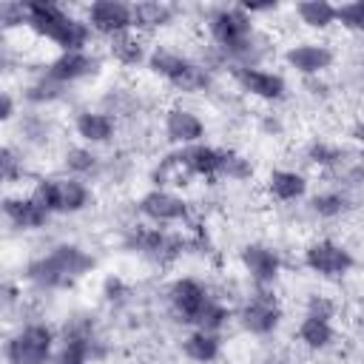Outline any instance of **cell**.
Listing matches in <instances>:
<instances>
[{"label":"cell","mask_w":364,"mask_h":364,"mask_svg":"<svg viewBox=\"0 0 364 364\" xmlns=\"http://www.w3.org/2000/svg\"><path fill=\"white\" fill-rule=\"evenodd\" d=\"M97 71H100V60L88 48L85 51H60L46 65V77L51 82H57V85H68V82L85 80V77H91Z\"/></svg>","instance_id":"obj_12"},{"label":"cell","mask_w":364,"mask_h":364,"mask_svg":"<svg viewBox=\"0 0 364 364\" xmlns=\"http://www.w3.org/2000/svg\"><path fill=\"white\" fill-rule=\"evenodd\" d=\"M182 353H185L191 361H196V364H210V361H216L219 353H222V338H219V333H208V330L193 327V330L182 338Z\"/></svg>","instance_id":"obj_22"},{"label":"cell","mask_w":364,"mask_h":364,"mask_svg":"<svg viewBox=\"0 0 364 364\" xmlns=\"http://www.w3.org/2000/svg\"><path fill=\"white\" fill-rule=\"evenodd\" d=\"M176 159H179V165L185 168L188 176L216 179L219 176V165H222V148H213L208 142H196V145L179 148Z\"/></svg>","instance_id":"obj_18"},{"label":"cell","mask_w":364,"mask_h":364,"mask_svg":"<svg viewBox=\"0 0 364 364\" xmlns=\"http://www.w3.org/2000/svg\"><path fill=\"white\" fill-rule=\"evenodd\" d=\"M267 191L276 202H296L307 193V176L290 168H276L267 176Z\"/></svg>","instance_id":"obj_20"},{"label":"cell","mask_w":364,"mask_h":364,"mask_svg":"<svg viewBox=\"0 0 364 364\" xmlns=\"http://www.w3.org/2000/svg\"><path fill=\"white\" fill-rule=\"evenodd\" d=\"M11 117H14V97L6 91V94H3V100H0V119H3V122H9Z\"/></svg>","instance_id":"obj_38"},{"label":"cell","mask_w":364,"mask_h":364,"mask_svg":"<svg viewBox=\"0 0 364 364\" xmlns=\"http://www.w3.org/2000/svg\"><path fill=\"white\" fill-rule=\"evenodd\" d=\"M162 125H165V136L179 148H188V145H196L205 139V122L191 108H179V105L171 108L165 114Z\"/></svg>","instance_id":"obj_17"},{"label":"cell","mask_w":364,"mask_h":364,"mask_svg":"<svg viewBox=\"0 0 364 364\" xmlns=\"http://www.w3.org/2000/svg\"><path fill=\"white\" fill-rule=\"evenodd\" d=\"M353 136H355V139H358V142L364 145V122H358V125L353 128Z\"/></svg>","instance_id":"obj_40"},{"label":"cell","mask_w":364,"mask_h":364,"mask_svg":"<svg viewBox=\"0 0 364 364\" xmlns=\"http://www.w3.org/2000/svg\"><path fill=\"white\" fill-rule=\"evenodd\" d=\"M284 63L304 77H316L333 65V48L324 43H296L284 51Z\"/></svg>","instance_id":"obj_16"},{"label":"cell","mask_w":364,"mask_h":364,"mask_svg":"<svg viewBox=\"0 0 364 364\" xmlns=\"http://www.w3.org/2000/svg\"><path fill=\"white\" fill-rule=\"evenodd\" d=\"M307 316L333 318V316H336V304H333L327 296H310V299H307Z\"/></svg>","instance_id":"obj_37"},{"label":"cell","mask_w":364,"mask_h":364,"mask_svg":"<svg viewBox=\"0 0 364 364\" xmlns=\"http://www.w3.org/2000/svg\"><path fill=\"white\" fill-rule=\"evenodd\" d=\"M3 216H6V222L11 225V228H17V230H37V228H43L48 219H51V213L28 193V196H23V193H14V196H6L3 199Z\"/></svg>","instance_id":"obj_15"},{"label":"cell","mask_w":364,"mask_h":364,"mask_svg":"<svg viewBox=\"0 0 364 364\" xmlns=\"http://www.w3.org/2000/svg\"><path fill=\"white\" fill-rule=\"evenodd\" d=\"M108 43H111L108 51H111V57H114L119 65H139V63H148V54H151V51H145V43H142L139 34L125 31V34L111 37Z\"/></svg>","instance_id":"obj_25"},{"label":"cell","mask_w":364,"mask_h":364,"mask_svg":"<svg viewBox=\"0 0 364 364\" xmlns=\"http://www.w3.org/2000/svg\"><path fill=\"white\" fill-rule=\"evenodd\" d=\"M304 264H307V270H313L324 279H341L355 267V259L344 245H338L333 239H318V242L307 245Z\"/></svg>","instance_id":"obj_7"},{"label":"cell","mask_w":364,"mask_h":364,"mask_svg":"<svg viewBox=\"0 0 364 364\" xmlns=\"http://www.w3.org/2000/svg\"><path fill=\"white\" fill-rule=\"evenodd\" d=\"M148 68L156 77H162L165 82H171L176 91H182V94L205 91L208 82H210L205 65H199L191 57H185V54H179L173 48H165V46H156L148 54Z\"/></svg>","instance_id":"obj_4"},{"label":"cell","mask_w":364,"mask_h":364,"mask_svg":"<svg viewBox=\"0 0 364 364\" xmlns=\"http://www.w3.org/2000/svg\"><path fill=\"white\" fill-rule=\"evenodd\" d=\"M134 11V31H151V28H162L173 20V6L159 3V0H142V3H131Z\"/></svg>","instance_id":"obj_24"},{"label":"cell","mask_w":364,"mask_h":364,"mask_svg":"<svg viewBox=\"0 0 364 364\" xmlns=\"http://www.w3.org/2000/svg\"><path fill=\"white\" fill-rule=\"evenodd\" d=\"M219 176L225 179H233V182H245L253 176V165L247 156H242L239 151H230V148H222V165H219Z\"/></svg>","instance_id":"obj_30"},{"label":"cell","mask_w":364,"mask_h":364,"mask_svg":"<svg viewBox=\"0 0 364 364\" xmlns=\"http://www.w3.org/2000/svg\"><path fill=\"white\" fill-rule=\"evenodd\" d=\"M63 165H65L68 176L85 179V176H91V173L97 171V165H100V156H97V154L88 148V145H74V148H68V151H65V156H63Z\"/></svg>","instance_id":"obj_29"},{"label":"cell","mask_w":364,"mask_h":364,"mask_svg":"<svg viewBox=\"0 0 364 364\" xmlns=\"http://www.w3.org/2000/svg\"><path fill=\"white\" fill-rule=\"evenodd\" d=\"M233 77H236V82H239L242 91H247L250 97L267 100V102H279L287 94L284 77L276 74V71H267L262 65H236Z\"/></svg>","instance_id":"obj_13"},{"label":"cell","mask_w":364,"mask_h":364,"mask_svg":"<svg viewBox=\"0 0 364 364\" xmlns=\"http://www.w3.org/2000/svg\"><path fill=\"white\" fill-rule=\"evenodd\" d=\"M136 210L154 225H176L188 219V202L168 188H151L148 193H142Z\"/></svg>","instance_id":"obj_9"},{"label":"cell","mask_w":364,"mask_h":364,"mask_svg":"<svg viewBox=\"0 0 364 364\" xmlns=\"http://www.w3.org/2000/svg\"><path fill=\"white\" fill-rule=\"evenodd\" d=\"M0 173H3L6 182L23 179V159L17 156V151H14L11 145H6V148L0 151Z\"/></svg>","instance_id":"obj_34"},{"label":"cell","mask_w":364,"mask_h":364,"mask_svg":"<svg viewBox=\"0 0 364 364\" xmlns=\"http://www.w3.org/2000/svg\"><path fill=\"white\" fill-rule=\"evenodd\" d=\"M88 358H91V333L74 327L71 333L65 330V338L54 350L51 364H88Z\"/></svg>","instance_id":"obj_23"},{"label":"cell","mask_w":364,"mask_h":364,"mask_svg":"<svg viewBox=\"0 0 364 364\" xmlns=\"http://www.w3.org/2000/svg\"><path fill=\"white\" fill-rule=\"evenodd\" d=\"M54 330L48 324L31 321L20 327L14 336H9L3 355L6 364H51L54 358Z\"/></svg>","instance_id":"obj_6"},{"label":"cell","mask_w":364,"mask_h":364,"mask_svg":"<svg viewBox=\"0 0 364 364\" xmlns=\"http://www.w3.org/2000/svg\"><path fill=\"white\" fill-rule=\"evenodd\" d=\"M168 299H171V307H173V313H176L179 321H185V324H196L199 313L205 310V304H208L213 296L208 293V287H205L199 279L182 276V279H176V282L171 284Z\"/></svg>","instance_id":"obj_11"},{"label":"cell","mask_w":364,"mask_h":364,"mask_svg":"<svg viewBox=\"0 0 364 364\" xmlns=\"http://www.w3.org/2000/svg\"><path fill=\"white\" fill-rule=\"evenodd\" d=\"M239 259H242V267L247 270V276H250L259 287L273 284V282L279 279V273H282V259H279V253H276L273 247H267V245L250 242V245L242 247Z\"/></svg>","instance_id":"obj_14"},{"label":"cell","mask_w":364,"mask_h":364,"mask_svg":"<svg viewBox=\"0 0 364 364\" xmlns=\"http://www.w3.org/2000/svg\"><path fill=\"white\" fill-rule=\"evenodd\" d=\"M60 88H63V85L51 82V80L43 74V80H37V82H31V85L26 88V100H28V102H51V100L60 97Z\"/></svg>","instance_id":"obj_33"},{"label":"cell","mask_w":364,"mask_h":364,"mask_svg":"<svg viewBox=\"0 0 364 364\" xmlns=\"http://www.w3.org/2000/svg\"><path fill=\"white\" fill-rule=\"evenodd\" d=\"M208 31L213 43L239 65H256L253 51H256V26L253 17L245 11V6H222L208 17Z\"/></svg>","instance_id":"obj_3"},{"label":"cell","mask_w":364,"mask_h":364,"mask_svg":"<svg viewBox=\"0 0 364 364\" xmlns=\"http://www.w3.org/2000/svg\"><path fill=\"white\" fill-rule=\"evenodd\" d=\"M350 208H353V202L344 191H321L310 199V210L321 219H336V216L347 213Z\"/></svg>","instance_id":"obj_28"},{"label":"cell","mask_w":364,"mask_h":364,"mask_svg":"<svg viewBox=\"0 0 364 364\" xmlns=\"http://www.w3.org/2000/svg\"><path fill=\"white\" fill-rule=\"evenodd\" d=\"M338 26L350 31H364V0H350L338 6Z\"/></svg>","instance_id":"obj_32"},{"label":"cell","mask_w":364,"mask_h":364,"mask_svg":"<svg viewBox=\"0 0 364 364\" xmlns=\"http://www.w3.org/2000/svg\"><path fill=\"white\" fill-rule=\"evenodd\" d=\"M134 247L145 256H154V259H165V256H176L182 250V242L171 233H165L162 228H142L136 236H134Z\"/></svg>","instance_id":"obj_21"},{"label":"cell","mask_w":364,"mask_h":364,"mask_svg":"<svg viewBox=\"0 0 364 364\" xmlns=\"http://www.w3.org/2000/svg\"><path fill=\"white\" fill-rule=\"evenodd\" d=\"M28 11V28L54 43L60 51H85L91 43V26L74 14H68L63 6L48 0H31L26 3Z\"/></svg>","instance_id":"obj_1"},{"label":"cell","mask_w":364,"mask_h":364,"mask_svg":"<svg viewBox=\"0 0 364 364\" xmlns=\"http://www.w3.org/2000/svg\"><path fill=\"white\" fill-rule=\"evenodd\" d=\"M228 321H230V310H228L222 301L210 299V301L205 304V310L199 313V318H196V324H193V327L208 330V333H219V330H222Z\"/></svg>","instance_id":"obj_31"},{"label":"cell","mask_w":364,"mask_h":364,"mask_svg":"<svg viewBox=\"0 0 364 364\" xmlns=\"http://www.w3.org/2000/svg\"><path fill=\"white\" fill-rule=\"evenodd\" d=\"M31 196L48 213H80L91 205V188L77 176H43L37 179Z\"/></svg>","instance_id":"obj_5"},{"label":"cell","mask_w":364,"mask_h":364,"mask_svg":"<svg viewBox=\"0 0 364 364\" xmlns=\"http://www.w3.org/2000/svg\"><path fill=\"white\" fill-rule=\"evenodd\" d=\"M245 11L253 17V14H262V11H276V3H247Z\"/></svg>","instance_id":"obj_39"},{"label":"cell","mask_w":364,"mask_h":364,"mask_svg":"<svg viewBox=\"0 0 364 364\" xmlns=\"http://www.w3.org/2000/svg\"><path fill=\"white\" fill-rule=\"evenodd\" d=\"M239 321L253 336H270L279 327V321H282V307L273 299V293H267L264 287H259V293L250 296L245 301V307L239 310Z\"/></svg>","instance_id":"obj_10"},{"label":"cell","mask_w":364,"mask_h":364,"mask_svg":"<svg viewBox=\"0 0 364 364\" xmlns=\"http://www.w3.org/2000/svg\"><path fill=\"white\" fill-rule=\"evenodd\" d=\"M296 14L307 28H318V31L338 23V6H333L330 0H304L296 6Z\"/></svg>","instance_id":"obj_27"},{"label":"cell","mask_w":364,"mask_h":364,"mask_svg":"<svg viewBox=\"0 0 364 364\" xmlns=\"http://www.w3.org/2000/svg\"><path fill=\"white\" fill-rule=\"evenodd\" d=\"M94 267V256L85 253L77 245H57L46 256L28 262L26 279L34 282L37 287L57 290V287H71L77 279H82Z\"/></svg>","instance_id":"obj_2"},{"label":"cell","mask_w":364,"mask_h":364,"mask_svg":"<svg viewBox=\"0 0 364 364\" xmlns=\"http://www.w3.org/2000/svg\"><path fill=\"white\" fill-rule=\"evenodd\" d=\"M307 156H310V162H316V165H338V162H341V148L327 145V142H313V145L307 148Z\"/></svg>","instance_id":"obj_35"},{"label":"cell","mask_w":364,"mask_h":364,"mask_svg":"<svg viewBox=\"0 0 364 364\" xmlns=\"http://www.w3.org/2000/svg\"><path fill=\"white\" fill-rule=\"evenodd\" d=\"M74 131L85 145H102L114 139L117 122L108 111H80L74 117Z\"/></svg>","instance_id":"obj_19"},{"label":"cell","mask_w":364,"mask_h":364,"mask_svg":"<svg viewBox=\"0 0 364 364\" xmlns=\"http://www.w3.org/2000/svg\"><path fill=\"white\" fill-rule=\"evenodd\" d=\"M85 23L91 26V31L111 40L117 34L134 31V11L131 3L122 0H94L85 11Z\"/></svg>","instance_id":"obj_8"},{"label":"cell","mask_w":364,"mask_h":364,"mask_svg":"<svg viewBox=\"0 0 364 364\" xmlns=\"http://www.w3.org/2000/svg\"><path fill=\"white\" fill-rule=\"evenodd\" d=\"M296 336H299V341H301L304 347H310V350H324V347L333 344L336 330H333L330 318H318V316H307V313H304V318L299 321Z\"/></svg>","instance_id":"obj_26"},{"label":"cell","mask_w":364,"mask_h":364,"mask_svg":"<svg viewBox=\"0 0 364 364\" xmlns=\"http://www.w3.org/2000/svg\"><path fill=\"white\" fill-rule=\"evenodd\" d=\"M0 23L6 28H11V26H28L26 3H3L0 6Z\"/></svg>","instance_id":"obj_36"}]
</instances>
